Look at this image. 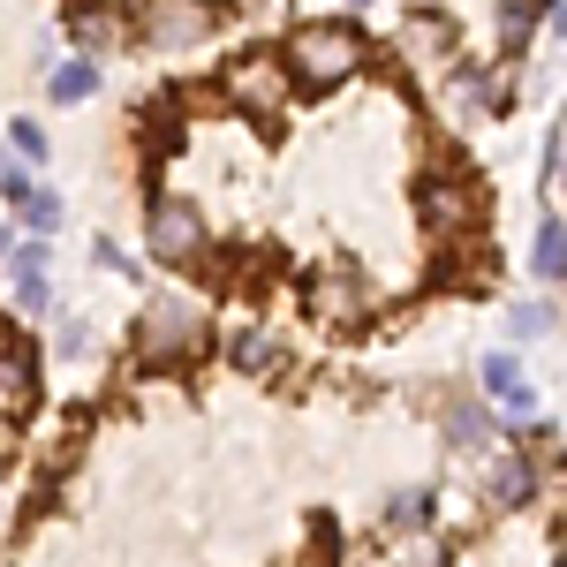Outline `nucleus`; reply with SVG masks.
I'll list each match as a JSON object with an SVG mask.
<instances>
[{"mask_svg": "<svg viewBox=\"0 0 567 567\" xmlns=\"http://www.w3.org/2000/svg\"><path fill=\"white\" fill-rule=\"evenodd\" d=\"M288 61H296L303 84H341L355 61H363V39H355L349 23H303V31L288 39Z\"/></svg>", "mask_w": 567, "mask_h": 567, "instance_id": "nucleus-1", "label": "nucleus"}, {"mask_svg": "<svg viewBox=\"0 0 567 567\" xmlns=\"http://www.w3.org/2000/svg\"><path fill=\"white\" fill-rule=\"evenodd\" d=\"M152 250H159L167 265L197 258V250H205V227H197V213H189V205H175V197H159V205H152Z\"/></svg>", "mask_w": 567, "mask_h": 567, "instance_id": "nucleus-2", "label": "nucleus"}, {"mask_svg": "<svg viewBox=\"0 0 567 567\" xmlns=\"http://www.w3.org/2000/svg\"><path fill=\"white\" fill-rule=\"evenodd\" d=\"M205 23H213V16H205L197 0H167V8L152 16V39H159V45H197V39H205Z\"/></svg>", "mask_w": 567, "mask_h": 567, "instance_id": "nucleus-3", "label": "nucleus"}, {"mask_svg": "<svg viewBox=\"0 0 567 567\" xmlns=\"http://www.w3.org/2000/svg\"><path fill=\"white\" fill-rule=\"evenodd\" d=\"M529 492H537V470H529V462H515V454L492 462V477H484V499H492V507H523Z\"/></svg>", "mask_w": 567, "mask_h": 567, "instance_id": "nucleus-4", "label": "nucleus"}, {"mask_svg": "<svg viewBox=\"0 0 567 567\" xmlns=\"http://www.w3.org/2000/svg\"><path fill=\"white\" fill-rule=\"evenodd\" d=\"M529 272H537V280H567V219H545V227H537Z\"/></svg>", "mask_w": 567, "mask_h": 567, "instance_id": "nucleus-5", "label": "nucleus"}, {"mask_svg": "<svg viewBox=\"0 0 567 567\" xmlns=\"http://www.w3.org/2000/svg\"><path fill=\"white\" fill-rule=\"evenodd\" d=\"M45 91H53L61 106H76V99H91V91H99V69H91V61H61V69L45 76Z\"/></svg>", "mask_w": 567, "mask_h": 567, "instance_id": "nucleus-6", "label": "nucleus"}, {"mask_svg": "<svg viewBox=\"0 0 567 567\" xmlns=\"http://www.w3.org/2000/svg\"><path fill=\"white\" fill-rule=\"evenodd\" d=\"M477 379H484L492 393H499V401H507V393H523V363H515L507 349H492V355L477 363Z\"/></svg>", "mask_w": 567, "mask_h": 567, "instance_id": "nucleus-7", "label": "nucleus"}, {"mask_svg": "<svg viewBox=\"0 0 567 567\" xmlns=\"http://www.w3.org/2000/svg\"><path fill=\"white\" fill-rule=\"evenodd\" d=\"M152 341H197V310L189 303H159L152 310Z\"/></svg>", "mask_w": 567, "mask_h": 567, "instance_id": "nucleus-8", "label": "nucleus"}, {"mask_svg": "<svg viewBox=\"0 0 567 567\" xmlns=\"http://www.w3.org/2000/svg\"><path fill=\"white\" fill-rule=\"evenodd\" d=\"M454 99H462V114H492V106H499V84L477 76V69H462V76H454Z\"/></svg>", "mask_w": 567, "mask_h": 567, "instance_id": "nucleus-9", "label": "nucleus"}, {"mask_svg": "<svg viewBox=\"0 0 567 567\" xmlns=\"http://www.w3.org/2000/svg\"><path fill=\"white\" fill-rule=\"evenodd\" d=\"M401 567H454V553H446V537H432V529H416V537L401 545Z\"/></svg>", "mask_w": 567, "mask_h": 567, "instance_id": "nucleus-10", "label": "nucleus"}, {"mask_svg": "<svg viewBox=\"0 0 567 567\" xmlns=\"http://www.w3.org/2000/svg\"><path fill=\"white\" fill-rule=\"evenodd\" d=\"M386 515H393L401 529H409V537H416V529L432 523V492H393V507H386Z\"/></svg>", "mask_w": 567, "mask_h": 567, "instance_id": "nucleus-11", "label": "nucleus"}, {"mask_svg": "<svg viewBox=\"0 0 567 567\" xmlns=\"http://www.w3.org/2000/svg\"><path fill=\"white\" fill-rule=\"evenodd\" d=\"M446 432H454V446H492V416H484V409H454Z\"/></svg>", "mask_w": 567, "mask_h": 567, "instance_id": "nucleus-12", "label": "nucleus"}, {"mask_svg": "<svg viewBox=\"0 0 567 567\" xmlns=\"http://www.w3.org/2000/svg\"><path fill=\"white\" fill-rule=\"evenodd\" d=\"M0 197H8V205H31V197H39V189H31V175H23V159H16V152H0Z\"/></svg>", "mask_w": 567, "mask_h": 567, "instance_id": "nucleus-13", "label": "nucleus"}, {"mask_svg": "<svg viewBox=\"0 0 567 567\" xmlns=\"http://www.w3.org/2000/svg\"><path fill=\"white\" fill-rule=\"evenodd\" d=\"M23 227H31V235H53V227H61V197H53V189H39V197H31V205H23Z\"/></svg>", "mask_w": 567, "mask_h": 567, "instance_id": "nucleus-14", "label": "nucleus"}, {"mask_svg": "<svg viewBox=\"0 0 567 567\" xmlns=\"http://www.w3.org/2000/svg\"><path fill=\"white\" fill-rule=\"evenodd\" d=\"M507 326H515L523 341H537V333H553V310H545V303H515V310H507Z\"/></svg>", "mask_w": 567, "mask_h": 567, "instance_id": "nucleus-15", "label": "nucleus"}, {"mask_svg": "<svg viewBox=\"0 0 567 567\" xmlns=\"http://www.w3.org/2000/svg\"><path fill=\"white\" fill-rule=\"evenodd\" d=\"M8 265H16V288H39V280H45V243H23Z\"/></svg>", "mask_w": 567, "mask_h": 567, "instance_id": "nucleus-16", "label": "nucleus"}, {"mask_svg": "<svg viewBox=\"0 0 567 567\" xmlns=\"http://www.w3.org/2000/svg\"><path fill=\"white\" fill-rule=\"evenodd\" d=\"M76 45H84V53H106V45H114V23H106V16H76Z\"/></svg>", "mask_w": 567, "mask_h": 567, "instance_id": "nucleus-17", "label": "nucleus"}, {"mask_svg": "<svg viewBox=\"0 0 567 567\" xmlns=\"http://www.w3.org/2000/svg\"><path fill=\"white\" fill-rule=\"evenodd\" d=\"M499 39H507V53H523V39H529V8H523V0L499 8Z\"/></svg>", "mask_w": 567, "mask_h": 567, "instance_id": "nucleus-18", "label": "nucleus"}, {"mask_svg": "<svg viewBox=\"0 0 567 567\" xmlns=\"http://www.w3.org/2000/svg\"><path fill=\"white\" fill-rule=\"evenodd\" d=\"M235 363H243V371H265V363H272V341H265V333H243V341H235Z\"/></svg>", "mask_w": 567, "mask_h": 567, "instance_id": "nucleus-19", "label": "nucleus"}, {"mask_svg": "<svg viewBox=\"0 0 567 567\" xmlns=\"http://www.w3.org/2000/svg\"><path fill=\"white\" fill-rule=\"evenodd\" d=\"M409 39L424 45V53H439V45L454 39V31H446V23H439V16H416V23H409Z\"/></svg>", "mask_w": 567, "mask_h": 567, "instance_id": "nucleus-20", "label": "nucleus"}, {"mask_svg": "<svg viewBox=\"0 0 567 567\" xmlns=\"http://www.w3.org/2000/svg\"><path fill=\"white\" fill-rule=\"evenodd\" d=\"M454 213H462V197H454L446 182H432V189H424V219H454Z\"/></svg>", "mask_w": 567, "mask_h": 567, "instance_id": "nucleus-21", "label": "nucleus"}, {"mask_svg": "<svg viewBox=\"0 0 567 567\" xmlns=\"http://www.w3.org/2000/svg\"><path fill=\"white\" fill-rule=\"evenodd\" d=\"M499 416H507V424H529V416H537V393H507V401H499Z\"/></svg>", "mask_w": 567, "mask_h": 567, "instance_id": "nucleus-22", "label": "nucleus"}, {"mask_svg": "<svg viewBox=\"0 0 567 567\" xmlns=\"http://www.w3.org/2000/svg\"><path fill=\"white\" fill-rule=\"evenodd\" d=\"M16 152H23V159H45V130L39 122H16Z\"/></svg>", "mask_w": 567, "mask_h": 567, "instance_id": "nucleus-23", "label": "nucleus"}, {"mask_svg": "<svg viewBox=\"0 0 567 567\" xmlns=\"http://www.w3.org/2000/svg\"><path fill=\"white\" fill-rule=\"evenodd\" d=\"M553 182H567V122H560V136H553Z\"/></svg>", "mask_w": 567, "mask_h": 567, "instance_id": "nucleus-24", "label": "nucleus"}, {"mask_svg": "<svg viewBox=\"0 0 567 567\" xmlns=\"http://www.w3.org/2000/svg\"><path fill=\"white\" fill-rule=\"evenodd\" d=\"M0 258H16V250H8V227H0Z\"/></svg>", "mask_w": 567, "mask_h": 567, "instance_id": "nucleus-25", "label": "nucleus"}, {"mask_svg": "<svg viewBox=\"0 0 567 567\" xmlns=\"http://www.w3.org/2000/svg\"><path fill=\"white\" fill-rule=\"evenodd\" d=\"M349 8H371V0H349Z\"/></svg>", "mask_w": 567, "mask_h": 567, "instance_id": "nucleus-26", "label": "nucleus"}, {"mask_svg": "<svg viewBox=\"0 0 567 567\" xmlns=\"http://www.w3.org/2000/svg\"><path fill=\"white\" fill-rule=\"evenodd\" d=\"M560 567H567V560H560Z\"/></svg>", "mask_w": 567, "mask_h": 567, "instance_id": "nucleus-27", "label": "nucleus"}]
</instances>
